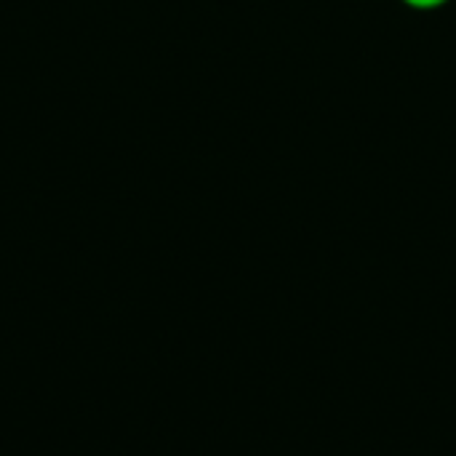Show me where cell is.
Listing matches in <instances>:
<instances>
[{
  "instance_id": "obj_1",
  "label": "cell",
  "mask_w": 456,
  "mask_h": 456,
  "mask_svg": "<svg viewBox=\"0 0 456 456\" xmlns=\"http://www.w3.org/2000/svg\"><path fill=\"white\" fill-rule=\"evenodd\" d=\"M403 3L409 8H414V11H436V8H444L452 0H403Z\"/></svg>"
}]
</instances>
